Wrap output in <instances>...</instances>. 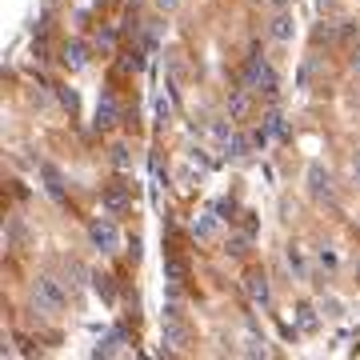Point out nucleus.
<instances>
[{
    "label": "nucleus",
    "mask_w": 360,
    "mask_h": 360,
    "mask_svg": "<svg viewBox=\"0 0 360 360\" xmlns=\"http://www.w3.org/2000/svg\"><path fill=\"white\" fill-rule=\"evenodd\" d=\"M64 304H69V292H64V285L56 276H36L32 280V309L40 316H56Z\"/></svg>",
    "instance_id": "f257e3e1"
},
{
    "label": "nucleus",
    "mask_w": 360,
    "mask_h": 360,
    "mask_svg": "<svg viewBox=\"0 0 360 360\" xmlns=\"http://www.w3.org/2000/svg\"><path fill=\"white\" fill-rule=\"evenodd\" d=\"M272 4H276V8H285V4H288V0H272Z\"/></svg>",
    "instance_id": "c756f323"
},
{
    "label": "nucleus",
    "mask_w": 360,
    "mask_h": 360,
    "mask_svg": "<svg viewBox=\"0 0 360 360\" xmlns=\"http://www.w3.org/2000/svg\"><path fill=\"white\" fill-rule=\"evenodd\" d=\"M220 220H224V216L216 213V208H213V213H200V216L189 224L192 240H216V232H220Z\"/></svg>",
    "instance_id": "423d86ee"
},
{
    "label": "nucleus",
    "mask_w": 360,
    "mask_h": 360,
    "mask_svg": "<svg viewBox=\"0 0 360 360\" xmlns=\"http://www.w3.org/2000/svg\"><path fill=\"white\" fill-rule=\"evenodd\" d=\"M88 240H93L96 252H120V228H117V220L96 216L93 224H88Z\"/></svg>",
    "instance_id": "7ed1b4c3"
},
{
    "label": "nucleus",
    "mask_w": 360,
    "mask_h": 360,
    "mask_svg": "<svg viewBox=\"0 0 360 360\" xmlns=\"http://www.w3.org/2000/svg\"><path fill=\"white\" fill-rule=\"evenodd\" d=\"M316 261L324 264V268H336V252H324V248H320V256H316Z\"/></svg>",
    "instance_id": "a878e982"
},
{
    "label": "nucleus",
    "mask_w": 360,
    "mask_h": 360,
    "mask_svg": "<svg viewBox=\"0 0 360 360\" xmlns=\"http://www.w3.org/2000/svg\"><path fill=\"white\" fill-rule=\"evenodd\" d=\"M304 184H309V196L312 200H333V172L324 165H309L304 172Z\"/></svg>",
    "instance_id": "39448f33"
},
{
    "label": "nucleus",
    "mask_w": 360,
    "mask_h": 360,
    "mask_svg": "<svg viewBox=\"0 0 360 360\" xmlns=\"http://www.w3.org/2000/svg\"><path fill=\"white\" fill-rule=\"evenodd\" d=\"M165 276H168V285H180V280H184V261L168 256L165 261Z\"/></svg>",
    "instance_id": "dca6fc26"
},
{
    "label": "nucleus",
    "mask_w": 360,
    "mask_h": 360,
    "mask_svg": "<svg viewBox=\"0 0 360 360\" xmlns=\"http://www.w3.org/2000/svg\"><path fill=\"white\" fill-rule=\"evenodd\" d=\"M64 64H69L72 72H76V69H84V64H88V48L80 45V40L64 45Z\"/></svg>",
    "instance_id": "f8f14e48"
},
{
    "label": "nucleus",
    "mask_w": 360,
    "mask_h": 360,
    "mask_svg": "<svg viewBox=\"0 0 360 360\" xmlns=\"http://www.w3.org/2000/svg\"><path fill=\"white\" fill-rule=\"evenodd\" d=\"M285 264L296 280H309V261H304V248L300 244H288L285 248Z\"/></svg>",
    "instance_id": "9d476101"
},
{
    "label": "nucleus",
    "mask_w": 360,
    "mask_h": 360,
    "mask_svg": "<svg viewBox=\"0 0 360 360\" xmlns=\"http://www.w3.org/2000/svg\"><path fill=\"white\" fill-rule=\"evenodd\" d=\"M192 165L196 168H213V160L204 156V148H192Z\"/></svg>",
    "instance_id": "393cba45"
},
{
    "label": "nucleus",
    "mask_w": 360,
    "mask_h": 360,
    "mask_svg": "<svg viewBox=\"0 0 360 360\" xmlns=\"http://www.w3.org/2000/svg\"><path fill=\"white\" fill-rule=\"evenodd\" d=\"M100 4H104V0H100Z\"/></svg>",
    "instance_id": "7c9ffc66"
},
{
    "label": "nucleus",
    "mask_w": 360,
    "mask_h": 360,
    "mask_svg": "<svg viewBox=\"0 0 360 360\" xmlns=\"http://www.w3.org/2000/svg\"><path fill=\"white\" fill-rule=\"evenodd\" d=\"M156 117H160V120L172 117V100H168V96H156Z\"/></svg>",
    "instance_id": "4be33fe9"
},
{
    "label": "nucleus",
    "mask_w": 360,
    "mask_h": 360,
    "mask_svg": "<svg viewBox=\"0 0 360 360\" xmlns=\"http://www.w3.org/2000/svg\"><path fill=\"white\" fill-rule=\"evenodd\" d=\"M268 36H272V40H280V45H288V40L296 36V21H292V12L280 8V12L272 16V24H268Z\"/></svg>",
    "instance_id": "6e6552de"
},
{
    "label": "nucleus",
    "mask_w": 360,
    "mask_h": 360,
    "mask_svg": "<svg viewBox=\"0 0 360 360\" xmlns=\"http://www.w3.org/2000/svg\"><path fill=\"white\" fill-rule=\"evenodd\" d=\"M40 176H45L48 192H52V196H60V189H64V184H60V172H56L52 165H45V168H40Z\"/></svg>",
    "instance_id": "a211bd4d"
},
{
    "label": "nucleus",
    "mask_w": 360,
    "mask_h": 360,
    "mask_svg": "<svg viewBox=\"0 0 360 360\" xmlns=\"http://www.w3.org/2000/svg\"><path fill=\"white\" fill-rule=\"evenodd\" d=\"M160 344H165V352H180V348L189 344V324H184L180 316H165V324H160Z\"/></svg>",
    "instance_id": "20e7f679"
},
{
    "label": "nucleus",
    "mask_w": 360,
    "mask_h": 360,
    "mask_svg": "<svg viewBox=\"0 0 360 360\" xmlns=\"http://www.w3.org/2000/svg\"><path fill=\"white\" fill-rule=\"evenodd\" d=\"M248 148H256V144H252V136H244V132H232L228 141L220 144V156H224V160H244V156H248Z\"/></svg>",
    "instance_id": "1a4fd4ad"
},
{
    "label": "nucleus",
    "mask_w": 360,
    "mask_h": 360,
    "mask_svg": "<svg viewBox=\"0 0 360 360\" xmlns=\"http://www.w3.org/2000/svg\"><path fill=\"white\" fill-rule=\"evenodd\" d=\"M117 124V100L112 96H100L96 104V128H112Z\"/></svg>",
    "instance_id": "9b49d317"
},
{
    "label": "nucleus",
    "mask_w": 360,
    "mask_h": 360,
    "mask_svg": "<svg viewBox=\"0 0 360 360\" xmlns=\"http://www.w3.org/2000/svg\"><path fill=\"white\" fill-rule=\"evenodd\" d=\"M352 72H357V76H360V52H357V56H352Z\"/></svg>",
    "instance_id": "c85d7f7f"
},
{
    "label": "nucleus",
    "mask_w": 360,
    "mask_h": 360,
    "mask_svg": "<svg viewBox=\"0 0 360 360\" xmlns=\"http://www.w3.org/2000/svg\"><path fill=\"white\" fill-rule=\"evenodd\" d=\"M120 344H124V336H120V333H108V336H104V344L96 348V357H117Z\"/></svg>",
    "instance_id": "2eb2a0df"
},
{
    "label": "nucleus",
    "mask_w": 360,
    "mask_h": 360,
    "mask_svg": "<svg viewBox=\"0 0 360 360\" xmlns=\"http://www.w3.org/2000/svg\"><path fill=\"white\" fill-rule=\"evenodd\" d=\"M352 180H357V184H360V156H357V160H352Z\"/></svg>",
    "instance_id": "cd10ccee"
},
{
    "label": "nucleus",
    "mask_w": 360,
    "mask_h": 360,
    "mask_svg": "<svg viewBox=\"0 0 360 360\" xmlns=\"http://www.w3.org/2000/svg\"><path fill=\"white\" fill-rule=\"evenodd\" d=\"M244 88H248V93L276 96V88H280V80H276V72H272V64H268L264 56H252V60L244 64Z\"/></svg>",
    "instance_id": "f03ea898"
},
{
    "label": "nucleus",
    "mask_w": 360,
    "mask_h": 360,
    "mask_svg": "<svg viewBox=\"0 0 360 360\" xmlns=\"http://www.w3.org/2000/svg\"><path fill=\"white\" fill-rule=\"evenodd\" d=\"M112 165H117V168H128V165H132V156H128V144H112Z\"/></svg>",
    "instance_id": "412c9836"
},
{
    "label": "nucleus",
    "mask_w": 360,
    "mask_h": 360,
    "mask_svg": "<svg viewBox=\"0 0 360 360\" xmlns=\"http://www.w3.org/2000/svg\"><path fill=\"white\" fill-rule=\"evenodd\" d=\"M240 352H244V357H268V344H264V336H244Z\"/></svg>",
    "instance_id": "4468645a"
},
{
    "label": "nucleus",
    "mask_w": 360,
    "mask_h": 360,
    "mask_svg": "<svg viewBox=\"0 0 360 360\" xmlns=\"http://www.w3.org/2000/svg\"><path fill=\"white\" fill-rule=\"evenodd\" d=\"M264 132L280 141V136H285V117H280V112H268V117H264Z\"/></svg>",
    "instance_id": "f3484780"
},
{
    "label": "nucleus",
    "mask_w": 360,
    "mask_h": 360,
    "mask_svg": "<svg viewBox=\"0 0 360 360\" xmlns=\"http://www.w3.org/2000/svg\"><path fill=\"white\" fill-rule=\"evenodd\" d=\"M228 252H232V256H244V252H248V240H244V237L228 240Z\"/></svg>",
    "instance_id": "b1692460"
},
{
    "label": "nucleus",
    "mask_w": 360,
    "mask_h": 360,
    "mask_svg": "<svg viewBox=\"0 0 360 360\" xmlns=\"http://www.w3.org/2000/svg\"><path fill=\"white\" fill-rule=\"evenodd\" d=\"M96 280V292L104 296V300H112V285H108V276H93Z\"/></svg>",
    "instance_id": "5701e85b"
},
{
    "label": "nucleus",
    "mask_w": 360,
    "mask_h": 360,
    "mask_svg": "<svg viewBox=\"0 0 360 360\" xmlns=\"http://www.w3.org/2000/svg\"><path fill=\"white\" fill-rule=\"evenodd\" d=\"M104 204H108L112 213H120V208L128 204V196H124V192H120V189H108V192H104Z\"/></svg>",
    "instance_id": "aec40b11"
},
{
    "label": "nucleus",
    "mask_w": 360,
    "mask_h": 360,
    "mask_svg": "<svg viewBox=\"0 0 360 360\" xmlns=\"http://www.w3.org/2000/svg\"><path fill=\"white\" fill-rule=\"evenodd\" d=\"M156 8H160V12H172V8H180V0H156Z\"/></svg>",
    "instance_id": "bb28decb"
},
{
    "label": "nucleus",
    "mask_w": 360,
    "mask_h": 360,
    "mask_svg": "<svg viewBox=\"0 0 360 360\" xmlns=\"http://www.w3.org/2000/svg\"><path fill=\"white\" fill-rule=\"evenodd\" d=\"M296 324H300L304 333L316 328V312H312V304H300V309H296Z\"/></svg>",
    "instance_id": "6ab92c4d"
},
{
    "label": "nucleus",
    "mask_w": 360,
    "mask_h": 360,
    "mask_svg": "<svg viewBox=\"0 0 360 360\" xmlns=\"http://www.w3.org/2000/svg\"><path fill=\"white\" fill-rule=\"evenodd\" d=\"M244 117H248V88L228 96V120H244Z\"/></svg>",
    "instance_id": "ddd939ff"
},
{
    "label": "nucleus",
    "mask_w": 360,
    "mask_h": 360,
    "mask_svg": "<svg viewBox=\"0 0 360 360\" xmlns=\"http://www.w3.org/2000/svg\"><path fill=\"white\" fill-rule=\"evenodd\" d=\"M244 292H248V300L261 304V309H268V300H272V288H268V276H264V272H248V276H244Z\"/></svg>",
    "instance_id": "0eeeda50"
}]
</instances>
